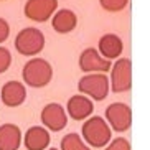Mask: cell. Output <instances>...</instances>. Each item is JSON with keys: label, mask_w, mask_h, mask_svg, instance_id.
Here are the masks:
<instances>
[{"label": "cell", "mask_w": 150, "mask_h": 150, "mask_svg": "<svg viewBox=\"0 0 150 150\" xmlns=\"http://www.w3.org/2000/svg\"><path fill=\"white\" fill-rule=\"evenodd\" d=\"M81 137L89 147L101 149V147H106L110 142L112 130L101 115H93V117H88L86 122L83 124Z\"/></svg>", "instance_id": "obj_1"}, {"label": "cell", "mask_w": 150, "mask_h": 150, "mask_svg": "<svg viewBox=\"0 0 150 150\" xmlns=\"http://www.w3.org/2000/svg\"><path fill=\"white\" fill-rule=\"evenodd\" d=\"M22 78L23 83L31 88H45L53 79V68L43 58H31L23 66Z\"/></svg>", "instance_id": "obj_2"}, {"label": "cell", "mask_w": 150, "mask_h": 150, "mask_svg": "<svg viewBox=\"0 0 150 150\" xmlns=\"http://www.w3.org/2000/svg\"><path fill=\"white\" fill-rule=\"evenodd\" d=\"M78 89L83 96L94 101H102L109 94V78L104 73H89L79 79Z\"/></svg>", "instance_id": "obj_3"}, {"label": "cell", "mask_w": 150, "mask_h": 150, "mask_svg": "<svg viewBox=\"0 0 150 150\" xmlns=\"http://www.w3.org/2000/svg\"><path fill=\"white\" fill-rule=\"evenodd\" d=\"M15 48L23 56H36L45 48V35L35 27L23 28L15 38Z\"/></svg>", "instance_id": "obj_4"}, {"label": "cell", "mask_w": 150, "mask_h": 150, "mask_svg": "<svg viewBox=\"0 0 150 150\" xmlns=\"http://www.w3.org/2000/svg\"><path fill=\"white\" fill-rule=\"evenodd\" d=\"M109 89L114 93H125L132 86V63L129 58H119L110 66Z\"/></svg>", "instance_id": "obj_5"}, {"label": "cell", "mask_w": 150, "mask_h": 150, "mask_svg": "<svg viewBox=\"0 0 150 150\" xmlns=\"http://www.w3.org/2000/svg\"><path fill=\"white\" fill-rule=\"evenodd\" d=\"M106 122L110 130L125 132L132 124V110L124 102H112L106 109Z\"/></svg>", "instance_id": "obj_6"}, {"label": "cell", "mask_w": 150, "mask_h": 150, "mask_svg": "<svg viewBox=\"0 0 150 150\" xmlns=\"http://www.w3.org/2000/svg\"><path fill=\"white\" fill-rule=\"evenodd\" d=\"M41 124L45 129L51 132H59L68 125V114L66 109L58 104V102H50L41 109Z\"/></svg>", "instance_id": "obj_7"}, {"label": "cell", "mask_w": 150, "mask_h": 150, "mask_svg": "<svg viewBox=\"0 0 150 150\" xmlns=\"http://www.w3.org/2000/svg\"><path fill=\"white\" fill-rule=\"evenodd\" d=\"M58 8V0H27L25 4V17L33 20V22L43 23L51 15L56 12Z\"/></svg>", "instance_id": "obj_8"}, {"label": "cell", "mask_w": 150, "mask_h": 150, "mask_svg": "<svg viewBox=\"0 0 150 150\" xmlns=\"http://www.w3.org/2000/svg\"><path fill=\"white\" fill-rule=\"evenodd\" d=\"M112 63L106 58H102L96 48H86L79 56V68L86 74L89 73H104L110 69Z\"/></svg>", "instance_id": "obj_9"}, {"label": "cell", "mask_w": 150, "mask_h": 150, "mask_svg": "<svg viewBox=\"0 0 150 150\" xmlns=\"http://www.w3.org/2000/svg\"><path fill=\"white\" fill-rule=\"evenodd\" d=\"M93 110V99H89L88 96H83V94H76V96L69 97L66 104V114L74 120H86L88 117H91Z\"/></svg>", "instance_id": "obj_10"}, {"label": "cell", "mask_w": 150, "mask_h": 150, "mask_svg": "<svg viewBox=\"0 0 150 150\" xmlns=\"http://www.w3.org/2000/svg\"><path fill=\"white\" fill-rule=\"evenodd\" d=\"M0 99L5 106L8 107H18L22 106L27 99V89L25 84L20 81H8L2 86L0 91Z\"/></svg>", "instance_id": "obj_11"}, {"label": "cell", "mask_w": 150, "mask_h": 150, "mask_svg": "<svg viewBox=\"0 0 150 150\" xmlns=\"http://www.w3.org/2000/svg\"><path fill=\"white\" fill-rule=\"evenodd\" d=\"M50 130L43 125H33L25 132V137H22L27 150H46L50 147Z\"/></svg>", "instance_id": "obj_12"}, {"label": "cell", "mask_w": 150, "mask_h": 150, "mask_svg": "<svg viewBox=\"0 0 150 150\" xmlns=\"http://www.w3.org/2000/svg\"><path fill=\"white\" fill-rule=\"evenodd\" d=\"M22 129L15 124L0 125V150H18L22 145Z\"/></svg>", "instance_id": "obj_13"}, {"label": "cell", "mask_w": 150, "mask_h": 150, "mask_svg": "<svg viewBox=\"0 0 150 150\" xmlns=\"http://www.w3.org/2000/svg\"><path fill=\"white\" fill-rule=\"evenodd\" d=\"M99 54L106 59H117L124 51V43L117 35L114 33H106L99 40Z\"/></svg>", "instance_id": "obj_14"}, {"label": "cell", "mask_w": 150, "mask_h": 150, "mask_svg": "<svg viewBox=\"0 0 150 150\" xmlns=\"http://www.w3.org/2000/svg\"><path fill=\"white\" fill-rule=\"evenodd\" d=\"M51 25H53L54 31H58V33H71L78 25V17H76L73 10H68V8L58 10L53 15Z\"/></svg>", "instance_id": "obj_15"}, {"label": "cell", "mask_w": 150, "mask_h": 150, "mask_svg": "<svg viewBox=\"0 0 150 150\" xmlns=\"http://www.w3.org/2000/svg\"><path fill=\"white\" fill-rule=\"evenodd\" d=\"M59 150H91L89 145L83 140V137L76 132H69L61 139V149Z\"/></svg>", "instance_id": "obj_16"}, {"label": "cell", "mask_w": 150, "mask_h": 150, "mask_svg": "<svg viewBox=\"0 0 150 150\" xmlns=\"http://www.w3.org/2000/svg\"><path fill=\"white\" fill-rule=\"evenodd\" d=\"M99 4L107 12H120L127 7L129 0H99Z\"/></svg>", "instance_id": "obj_17"}, {"label": "cell", "mask_w": 150, "mask_h": 150, "mask_svg": "<svg viewBox=\"0 0 150 150\" xmlns=\"http://www.w3.org/2000/svg\"><path fill=\"white\" fill-rule=\"evenodd\" d=\"M104 150H130V142L124 137H117L114 140H110Z\"/></svg>", "instance_id": "obj_18"}, {"label": "cell", "mask_w": 150, "mask_h": 150, "mask_svg": "<svg viewBox=\"0 0 150 150\" xmlns=\"http://www.w3.org/2000/svg\"><path fill=\"white\" fill-rule=\"evenodd\" d=\"M10 64H12V54H10V51L5 46H0V74L8 69Z\"/></svg>", "instance_id": "obj_19"}, {"label": "cell", "mask_w": 150, "mask_h": 150, "mask_svg": "<svg viewBox=\"0 0 150 150\" xmlns=\"http://www.w3.org/2000/svg\"><path fill=\"white\" fill-rule=\"evenodd\" d=\"M8 35H10V25H8V22H7L5 18L0 17V45L8 38Z\"/></svg>", "instance_id": "obj_20"}, {"label": "cell", "mask_w": 150, "mask_h": 150, "mask_svg": "<svg viewBox=\"0 0 150 150\" xmlns=\"http://www.w3.org/2000/svg\"><path fill=\"white\" fill-rule=\"evenodd\" d=\"M46 150H58V149H53V147H51V149H46Z\"/></svg>", "instance_id": "obj_21"}]
</instances>
